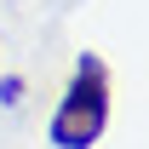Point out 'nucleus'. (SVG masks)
I'll return each instance as SVG.
<instances>
[{
	"instance_id": "obj_1",
	"label": "nucleus",
	"mask_w": 149,
	"mask_h": 149,
	"mask_svg": "<svg viewBox=\"0 0 149 149\" xmlns=\"http://www.w3.org/2000/svg\"><path fill=\"white\" fill-rule=\"evenodd\" d=\"M103 126H109V74H103L97 57L80 52L74 80H69V92H63V103H57L46 138H52V149H92L103 138Z\"/></svg>"
},
{
	"instance_id": "obj_2",
	"label": "nucleus",
	"mask_w": 149,
	"mask_h": 149,
	"mask_svg": "<svg viewBox=\"0 0 149 149\" xmlns=\"http://www.w3.org/2000/svg\"><path fill=\"white\" fill-rule=\"evenodd\" d=\"M0 103H6V109L23 103V80H17V74H0Z\"/></svg>"
}]
</instances>
